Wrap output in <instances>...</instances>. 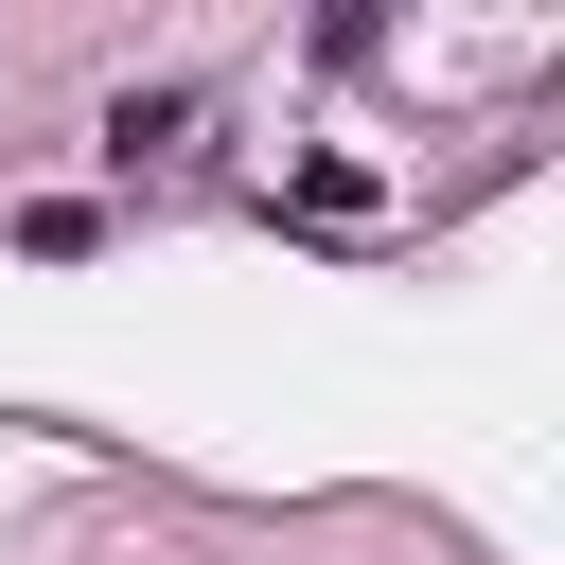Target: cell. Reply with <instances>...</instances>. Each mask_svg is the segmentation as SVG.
<instances>
[{"label": "cell", "mask_w": 565, "mask_h": 565, "mask_svg": "<svg viewBox=\"0 0 565 565\" xmlns=\"http://www.w3.org/2000/svg\"><path fill=\"white\" fill-rule=\"evenodd\" d=\"M194 124H212V106H194V88H124V106H106V159H177V141H194Z\"/></svg>", "instance_id": "1"}]
</instances>
